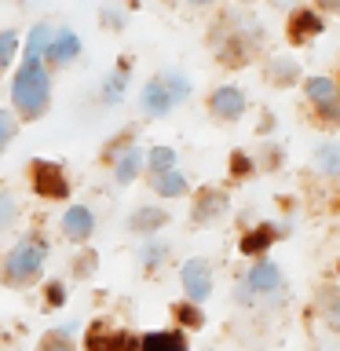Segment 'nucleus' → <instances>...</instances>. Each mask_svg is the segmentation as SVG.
I'll return each mask as SVG.
<instances>
[{"mask_svg": "<svg viewBox=\"0 0 340 351\" xmlns=\"http://www.w3.org/2000/svg\"><path fill=\"white\" fill-rule=\"evenodd\" d=\"M11 103L22 117L37 121L51 103V77L40 62H22L15 81H11Z\"/></svg>", "mask_w": 340, "mask_h": 351, "instance_id": "f257e3e1", "label": "nucleus"}, {"mask_svg": "<svg viewBox=\"0 0 340 351\" xmlns=\"http://www.w3.org/2000/svg\"><path fill=\"white\" fill-rule=\"evenodd\" d=\"M44 260H48V245H44V238H37V234L22 238L19 245L8 252V260H4V282L8 285H29L40 274Z\"/></svg>", "mask_w": 340, "mask_h": 351, "instance_id": "f03ea898", "label": "nucleus"}, {"mask_svg": "<svg viewBox=\"0 0 340 351\" xmlns=\"http://www.w3.org/2000/svg\"><path fill=\"white\" fill-rule=\"evenodd\" d=\"M186 95H191V81H186L183 73H165V77H154V81L143 88L139 103L150 117H161V114H169L175 103H183Z\"/></svg>", "mask_w": 340, "mask_h": 351, "instance_id": "7ed1b4c3", "label": "nucleus"}, {"mask_svg": "<svg viewBox=\"0 0 340 351\" xmlns=\"http://www.w3.org/2000/svg\"><path fill=\"white\" fill-rule=\"evenodd\" d=\"M29 176H33V191H37L40 197H55V202H66V197H70V183H66V176H62L59 165L33 161Z\"/></svg>", "mask_w": 340, "mask_h": 351, "instance_id": "20e7f679", "label": "nucleus"}, {"mask_svg": "<svg viewBox=\"0 0 340 351\" xmlns=\"http://www.w3.org/2000/svg\"><path fill=\"white\" fill-rule=\"evenodd\" d=\"M139 340L121 329H106V326H92L88 329V351H136Z\"/></svg>", "mask_w": 340, "mask_h": 351, "instance_id": "39448f33", "label": "nucleus"}, {"mask_svg": "<svg viewBox=\"0 0 340 351\" xmlns=\"http://www.w3.org/2000/svg\"><path fill=\"white\" fill-rule=\"evenodd\" d=\"M307 99H311L329 121H340V92L329 77H311V81H307Z\"/></svg>", "mask_w": 340, "mask_h": 351, "instance_id": "423d86ee", "label": "nucleus"}, {"mask_svg": "<svg viewBox=\"0 0 340 351\" xmlns=\"http://www.w3.org/2000/svg\"><path fill=\"white\" fill-rule=\"evenodd\" d=\"M282 289V271L274 267V263H256V267L249 271L245 285H241V300H252V293H278Z\"/></svg>", "mask_w": 340, "mask_h": 351, "instance_id": "0eeeda50", "label": "nucleus"}, {"mask_svg": "<svg viewBox=\"0 0 340 351\" xmlns=\"http://www.w3.org/2000/svg\"><path fill=\"white\" fill-rule=\"evenodd\" d=\"M183 289L186 296L197 304V300H205L208 293H212V271H208V263L205 260H191V263H183Z\"/></svg>", "mask_w": 340, "mask_h": 351, "instance_id": "6e6552de", "label": "nucleus"}, {"mask_svg": "<svg viewBox=\"0 0 340 351\" xmlns=\"http://www.w3.org/2000/svg\"><path fill=\"white\" fill-rule=\"evenodd\" d=\"M208 110H212L216 117L230 121V117H238L241 110H245V95H241L234 84H223V88H216V92H212V99H208Z\"/></svg>", "mask_w": 340, "mask_h": 351, "instance_id": "1a4fd4ad", "label": "nucleus"}, {"mask_svg": "<svg viewBox=\"0 0 340 351\" xmlns=\"http://www.w3.org/2000/svg\"><path fill=\"white\" fill-rule=\"evenodd\" d=\"M77 55H81V37H77L73 29H59V33H55L51 44H48V59L55 66H66V62H73Z\"/></svg>", "mask_w": 340, "mask_h": 351, "instance_id": "9d476101", "label": "nucleus"}, {"mask_svg": "<svg viewBox=\"0 0 340 351\" xmlns=\"http://www.w3.org/2000/svg\"><path fill=\"white\" fill-rule=\"evenodd\" d=\"M62 230H66V238L84 241L95 230V216L88 213L84 205H70V208H66V216H62Z\"/></svg>", "mask_w": 340, "mask_h": 351, "instance_id": "9b49d317", "label": "nucleus"}, {"mask_svg": "<svg viewBox=\"0 0 340 351\" xmlns=\"http://www.w3.org/2000/svg\"><path fill=\"white\" fill-rule=\"evenodd\" d=\"M51 37H55L51 26H44V22H40V26H33L29 37H26V59H22V62H40V55H48Z\"/></svg>", "mask_w": 340, "mask_h": 351, "instance_id": "f8f14e48", "label": "nucleus"}, {"mask_svg": "<svg viewBox=\"0 0 340 351\" xmlns=\"http://www.w3.org/2000/svg\"><path fill=\"white\" fill-rule=\"evenodd\" d=\"M139 351H186V340L180 333H147L139 340Z\"/></svg>", "mask_w": 340, "mask_h": 351, "instance_id": "ddd939ff", "label": "nucleus"}, {"mask_svg": "<svg viewBox=\"0 0 340 351\" xmlns=\"http://www.w3.org/2000/svg\"><path fill=\"white\" fill-rule=\"evenodd\" d=\"M289 33H293V40H307V37H315V33H322V19H318L315 11H296L293 22H289Z\"/></svg>", "mask_w": 340, "mask_h": 351, "instance_id": "4468645a", "label": "nucleus"}, {"mask_svg": "<svg viewBox=\"0 0 340 351\" xmlns=\"http://www.w3.org/2000/svg\"><path fill=\"white\" fill-rule=\"evenodd\" d=\"M143 169V150L139 147H128L125 154L117 158V183H132Z\"/></svg>", "mask_w": 340, "mask_h": 351, "instance_id": "2eb2a0df", "label": "nucleus"}, {"mask_svg": "<svg viewBox=\"0 0 340 351\" xmlns=\"http://www.w3.org/2000/svg\"><path fill=\"white\" fill-rule=\"evenodd\" d=\"M161 223H165L161 208H139V213H132V219H128V227L136 230V234H154Z\"/></svg>", "mask_w": 340, "mask_h": 351, "instance_id": "dca6fc26", "label": "nucleus"}, {"mask_svg": "<svg viewBox=\"0 0 340 351\" xmlns=\"http://www.w3.org/2000/svg\"><path fill=\"white\" fill-rule=\"evenodd\" d=\"M154 191H158L161 197H180V194L186 191V176H180L175 169L154 176Z\"/></svg>", "mask_w": 340, "mask_h": 351, "instance_id": "f3484780", "label": "nucleus"}, {"mask_svg": "<svg viewBox=\"0 0 340 351\" xmlns=\"http://www.w3.org/2000/svg\"><path fill=\"white\" fill-rule=\"evenodd\" d=\"M223 205H227V197L219 194V191H202V197H197V208H194V219H212L223 213Z\"/></svg>", "mask_w": 340, "mask_h": 351, "instance_id": "a211bd4d", "label": "nucleus"}, {"mask_svg": "<svg viewBox=\"0 0 340 351\" xmlns=\"http://www.w3.org/2000/svg\"><path fill=\"white\" fill-rule=\"evenodd\" d=\"M274 241V230L271 227H256L252 230V234H245L241 238V252H245V256H256V252H263Z\"/></svg>", "mask_w": 340, "mask_h": 351, "instance_id": "6ab92c4d", "label": "nucleus"}, {"mask_svg": "<svg viewBox=\"0 0 340 351\" xmlns=\"http://www.w3.org/2000/svg\"><path fill=\"white\" fill-rule=\"evenodd\" d=\"M40 351H73V337H70V329H51V333H44Z\"/></svg>", "mask_w": 340, "mask_h": 351, "instance_id": "aec40b11", "label": "nucleus"}, {"mask_svg": "<svg viewBox=\"0 0 340 351\" xmlns=\"http://www.w3.org/2000/svg\"><path fill=\"white\" fill-rule=\"evenodd\" d=\"M121 95H125V70L110 73L103 81V103H121Z\"/></svg>", "mask_w": 340, "mask_h": 351, "instance_id": "412c9836", "label": "nucleus"}, {"mask_svg": "<svg viewBox=\"0 0 340 351\" xmlns=\"http://www.w3.org/2000/svg\"><path fill=\"white\" fill-rule=\"evenodd\" d=\"M15 51H19V37H15V29H4V33H0V70H8V66H11Z\"/></svg>", "mask_w": 340, "mask_h": 351, "instance_id": "4be33fe9", "label": "nucleus"}, {"mask_svg": "<svg viewBox=\"0 0 340 351\" xmlns=\"http://www.w3.org/2000/svg\"><path fill=\"white\" fill-rule=\"evenodd\" d=\"M172 165H175V154H172L169 147H154V150H150V172H154V176L169 172Z\"/></svg>", "mask_w": 340, "mask_h": 351, "instance_id": "5701e85b", "label": "nucleus"}, {"mask_svg": "<svg viewBox=\"0 0 340 351\" xmlns=\"http://www.w3.org/2000/svg\"><path fill=\"white\" fill-rule=\"evenodd\" d=\"M318 169L329 176H340V147H322L318 150Z\"/></svg>", "mask_w": 340, "mask_h": 351, "instance_id": "b1692460", "label": "nucleus"}, {"mask_svg": "<svg viewBox=\"0 0 340 351\" xmlns=\"http://www.w3.org/2000/svg\"><path fill=\"white\" fill-rule=\"evenodd\" d=\"M161 260H165V245L161 241H147L143 245V267L154 271V267H161Z\"/></svg>", "mask_w": 340, "mask_h": 351, "instance_id": "393cba45", "label": "nucleus"}, {"mask_svg": "<svg viewBox=\"0 0 340 351\" xmlns=\"http://www.w3.org/2000/svg\"><path fill=\"white\" fill-rule=\"evenodd\" d=\"M19 216V205H15V197L0 191V230H8L11 227V219Z\"/></svg>", "mask_w": 340, "mask_h": 351, "instance_id": "a878e982", "label": "nucleus"}, {"mask_svg": "<svg viewBox=\"0 0 340 351\" xmlns=\"http://www.w3.org/2000/svg\"><path fill=\"white\" fill-rule=\"evenodd\" d=\"M175 318H180L183 326H191V329H197V326L205 322V318H202V311H197L194 304H180V307H175Z\"/></svg>", "mask_w": 340, "mask_h": 351, "instance_id": "bb28decb", "label": "nucleus"}, {"mask_svg": "<svg viewBox=\"0 0 340 351\" xmlns=\"http://www.w3.org/2000/svg\"><path fill=\"white\" fill-rule=\"evenodd\" d=\"M11 139H15V117H11L8 110H0V150H4Z\"/></svg>", "mask_w": 340, "mask_h": 351, "instance_id": "cd10ccee", "label": "nucleus"}, {"mask_svg": "<svg viewBox=\"0 0 340 351\" xmlns=\"http://www.w3.org/2000/svg\"><path fill=\"white\" fill-rule=\"evenodd\" d=\"M274 77H278V81H293V77H296V66H293V62H278V66H274Z\"/></svg>", "mask_w": 340, "mask_h": 351, "instance_id": "c85d7f7f", "label": "nucleus"}, {"mask_svg": "<svg viewBox=\"0 0 340 351\" xmlns=\"http://www.w3.org/2000/svg\"><path fill=\"white\" fill-rule=\"evenodd\" d=\"M62 300H66V293H62V285H59V282H51V285H48V304H51V307H59Z\"/></svg>", "mask_w": 340, "mask_h": 351, "instance_id": "c756f323", "label": "nucleus"}, {"mask_svg": "<svg viewBox=\"0 0 340 351\" xmlns=\"http://www.w3.org/2000/svg\"><path fill=\"white\" fill-rule=\"evenodd\" d=\"M230 169H234V172H238V176H245V172H249V169H252V165H249V161H245V158H241V154H234V161H230Z\"/></svg>", "mask_w": 340, "mask_h": 351, "instance_id": "7c9ffc66", "label": "nucleus"}, {"mask_svg": "<svg viewBox=\"0 0 340 351\" xmlns=\"http://www.w3.org/2000/svg\"><path fill=\"white\" fill-rule=\"evenodd\" d=\"M318 8H326V11H337V15H340V0H318Z\"/></svg>", "mask_w": 340, "mask_h": 351, "instance_id": "2f4dec72", "label": "nucleus"}, {"mask_svg": "<svg viewBox=\"0 0 340 351\" xmlns=\"http://www.w3.org/2000/svg\"><path fill=\"white\" fill-rule=\"evenodd\" d=\"M191 4H197V8H202V4H212V0H191Z\"/></svg>", "mask_w": 340, "mask_h": 351, "instance_id": "473e14b6", "label": "nucleus"}]
</instances>
